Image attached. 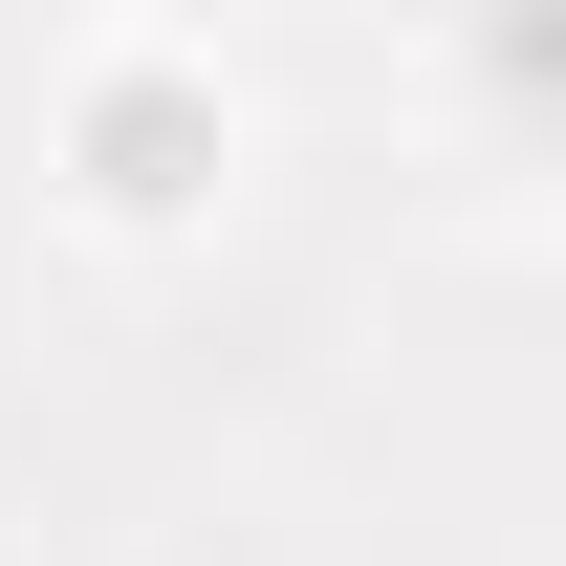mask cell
<instances>
[{
  "label": "cell",
  "mask_w": 566,
  "mask_h": 566,
  "mask_svg": "<svg viewBox=\"0 0 566 566\" xmlns=\"http://www.w3.org/2000/svg\"><path fill=\"white\" fill-rule=\"evenodd\" d=\"M240 153H262V109H240V66L175 44V22H109L66 66V109H44V175H66L87 240H218V218H240Z\"/></svg>",
  "instance_id": "obj_1"
},
{
  "label": "cell",
  "mask_w": 566,
  "mask_h": 566,
  "mask_svg": "<svg viewBox=\"0 0 566 566\" xmlns=\"http://www.w3.org/2000/svg\"><path fill=\"white\" fill-rule=\"evenodd\" d=\"M458 87L501 153H566V0H458Z\"/></svg>",
  "instance_id": "obj_2"
}]
</instances>
